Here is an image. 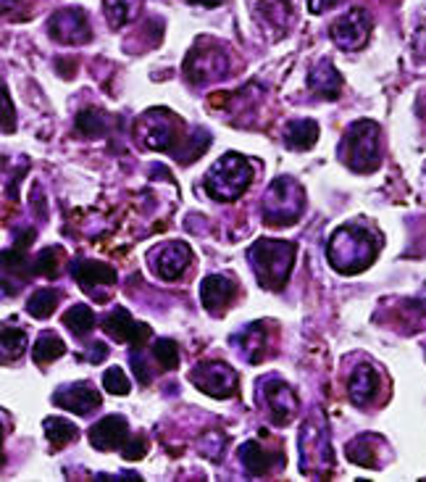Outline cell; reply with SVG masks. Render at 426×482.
Instances as JSON below:
<instances>
[{
	"label": "cell",
	"instance_id": "6da1fadb",
	"mask_svg": "<svg viewBox=\"0 0 426 482\" xmlns=\"http://www.w3.org/2000/svg\"><path fill=\"white\" fill-rule=\"evenodd\" d=\"M376 253H379V238L356 222L335 230V235L329 238V245H327L329 264L339 274H358L368 269Z\"/></svg>",
	"mask_w": 426,
	"mask_h": 482
},
{
	"label": "cell",
	"instance_id": "7a4b0ae2",
	"mask_svg": "<svg viewBox=\"0 0 426 482\" xmlns=\"http://www.w3.org/2000/svg\"><path fill=\"white\" fill-rule=\"evenodd\" d=\"M247 256H250V267L258 277V285L266 290H282L295 267L298 245L290 241L261 238V241L253 242Z\"/></svg>",
	"mask_w": 426,
	"mask_h": 482
},
{
	"label": "cell",
	"instance_id": "3957f363",
	"mask_svg": "<svg viewBox=\"0 0 426 482\" xmlns=\"http://www.w3.org/2000/svg\"><path fill=\"white\" fill-rule=\"evenodd\" d=\"M253 184V161L243 153H224L206 175V190L213 201H237Z\"/></svg>",
	"mask_w": 426,
	"mask_h": 482
},
{
	"label": "cell",
	"instance_id": "277c9868",
	"mask_svg": "<svg viewBox=\"0 0 426 482\" xmlns=\"http://www.w3.org/2000/svg\"><path fill=\"white\" fill-rule=\"evenodd\" d=\"M339 156L347 164V169L368 175L379 166L382 161V135H379V124L374 121H356L347 127L342 143H339Z\"/></svg>",
	"mask_w": 426,
	"mask_h": 482
},
{
	"label": "cell",
	"instance_id": "5b68a950",
	"mask_svg": "<svg viewBox=\"0 0 426 482\" xmlns=\"http://www.w3.org/2000/svg\"><path fill=\"white\" fill-rule=\"evenodd\" d=\"M301 469L308 477H327L335 469L329 427L321 414H310L301 432Z\"/></svg>",
	"mask_w": 426,
	"mask_h": 482
},
{
	"label": "cell",
	"instance_id": "8992f818",
	"mask_svg": "<svg viewBox=\"0 0 426 482\" xmlns=\"http://www.w3.org/2000/svg\"><path fill=\"white\" fill-rule=\"evenodd\" d=\"M305 209L303 187L292 177H276L264 195V222L269 227H290Z\"/></svg>",
	"mask_w": 426,
	"mask_h": 482
},
{
	"label": "cell",
	"instance_id": "52a82bcc",
	"mask_svg": "<svg viewBox=\"0 0 426 482\" xmlns=\"http://www.w3.org/2000/svg\"><path fill=\"white\" fill-rule=\"evenodd\" d=\"M140 137H143V146L151 148V151H180L182 140L187 137V127L184 121L166 111V109H153L148 111L140 124Z\"/></svg>",
	"mask_w": 426,
	"mask_h": 482
},
{
	"label": "cell",
	"instance_id": "ba28073f",
	"mask_svg": "<svg viewBox=\"0 0 426 482\" xmlns=\"http://www.w3.org/2000/svg\"><path fill=\"white\" fill-rule=\"evenodd\" d=\"M258 398H261V403H264V409H266L272 422L279 424V427H287L292 422V417L298 411V395L284 380H279L274 374L264 377L258 383Z\"/></svg>",
	"mask_w": 426,
	"mask_h": 482
},
{
	"label": "cell",
	"instance_id": "9c48e42d",
	"mask_svg": "<svg viewBox=\"0 0 426 482\" xmlns=\"http://www.w3.org/2000/svg\"><path fill=\"white\" fill-rule=\"evenodd\" d=\"M184 74L192 85H203L211 80H221L229 74V56L213 45H195L192 53L184 61Z\"/></svg>",
	"mask_w": 426,
	"mask_h": 482
},
{
	"label": "cell",
	"instance_id": "30bf717a",
	"mask_svg": "<svg viewBox=\"0 0 426 482\" xmlns=\"http://www.w3.org/2000/svg\"><path fill=\"white\" fill-rule=\"evenodd\" d=\"M190 383L211 398H229L237 392V372L224 362H203L190 372Z\"/></svg>",
	"mask_w": 426,
	"mask_h": 482
},
{
	"label": "cell",
	"instance_id": "8fae6325",
	"mask_svg": "<svg viewBox=\"0 0 426 482\" xmlns=\"http://www.w3.org/2000/svg\"><path fill=\"white\" fill-rule=\"evenodd\" d=\"M371 16L366 8H350L332 24V40L342 51H361L371 37Z\"/></svg>",
	"mask_w": 426,
	"mask_h": 482
},
{
	"label": "cell",
	"instance_id": "7c38bea8",
	"mask_svg": "<svg viewBox=\"0 0 426 482\" xmlns=\"http://www.w3.org/2000/svg\"><path fill=\"white\" fill-rule=\"evenodd\" d=\"M48 32L56 43H63V45H82L92 37L90 19L82 8L56 11L48 22Z\"/></svg>",
	"mask_w": 426,
	"mask_h": 482
},
{
	"label": "cell",
	"instance_id": "4fadbf2b",
	"mask_svg": "<svg viewBox=\"0 0 426 482\" xmlns=\"http://www.w3.org/2000/svg\"><path fill=\"white\" fill-rule=\"evenodd\" d=\"M190 261H192V250L182 241L163 242L155 250H151V269L161 279H180L184 269L190 267Z\"/></svg>",
	"mask_w": 426,
	"mask_h": 482
},
{
	"label": "cell",
	"instance_id": "5bb4252c",
	"mask_svg": "<svg viewBox=\"0 0 426 482\" xmlns=\"http://www.w3.org/2000/svg\"><path fill=\"white\" fill-rule=\"evenodd\" d=\"M103 330L108 332L114 340H119V343H129L132 348L148 345V340H151L153 335V330L145 322L132 319V314H129L126 308H122V306H116V308L103 319Z\"/></svg>",
	"mask_w": 426,
	"mask_h": 482
},
{
	"label": "cell",
	"instance_id": "9a60e30c",
	"mask_svg": "<svg viewBox=\"0 0 426 482\" xmlns=\"http://www.w3.org/2000/svg\"><path fill=\"white\" fill-rule=\"evenodd\" d=\"M71 274H74V279L79 282V288L92 296V298H97V301H106L103 296H100V290H108V288H114L116 285V271L111 269V267H106V264H100V261H74L71 264Z\"/></svg>",
	"mask_w": 426,
	"mask_h": 482
},
{
	"label": "cell",
	"instance_id": "2e32d148",
	"mask_svg": "<svg viewBox=\"0 0 426 482\" xmlns=\"http://www.w3.org/2000/svg\"><path fill=\"white\" fill-rule=\"evenodd\" d=\"M235 296H237L235 279L221 277V274H208V277L203 279V285H200L203 306H206V311L213 314V317H221V314L235 303Z\"/></svg>",
	"mask_w": 426,
	"mask_h": 482
},
{
	"label": "cell",
	"instance_id": "e0dca14e",
	"mask_svg": "<svg viewBox=\"0 0 426 482\" xmlns=\"http://www.w3.org/2000/svg\"><path fill=\"white\" fill-rule=\"evenodd\" d=\"M53 403L66 409V411H74V414L85 417V414H92L100 406V392L95 391L90 383H71L61 391H56Z\"/></svg>",
	"mask_w": 426,
	"mask_h": 482
},
{
	"label": "cell",
	"instance_id": "ac0fdd59",
	"mask_svg": "<svg viewBox=\"0 0 426 482\" xmlns=\"http://www.w3.org/2000/svg\"><path fill=\"white\" fill-rule=\"evenodd\" d=\"M92 449L97 451H114V449H122L124 440L129 438V422L119 417V414H111V417H103L100 422H95L88 432Z\"/></svg>",
	"mask_w": 426,
	"mask_h": 482
},
{
	"label": "cell",
	"instance_id": "d6986e66",
	"mask_svg": "<svg viewBox=\"0 0 426 482\" xmlns=\"http://www.w3.org/2000/svg\"><path fill=\"white\" fill-rule=\"evenodd\" d=\"M240 461L247 469V475L253 477H264L269 472H274V467H284V456L282 451H272L266 446H261L258 440H247L240 449Z\"/></svg>",
	"mask_w": 426,
	"mask_h": 482
},
{
	"label": "cell",
	"instance_id": "ffe728a7",
	"mask_svg": "<svg viewBox=\"0 0 426 482\" xmlns=\"http://www.w3.org/2000/svg\"><path fill=\"white\" fill-rule=\"evenodd\" d=\"M250 11L266 30H276V37L287 30V24L292 19L290 0H250Z\"/></svg>",
	"mask_w": 426,
	"mask_h": 482
},
{
	"label": "cell",
	"instance_id": "44dd1931",
	"mask_svg": "<svg viewBox=\"0 0 426 482\" xmlns=\"http://www.w3.org/2000/svg\"><path fill=\"white\" fill-rule=\"evenodd\" d=\"M235 348H237V354L243 356L245 362L250 364H258L266 359V354H269V335H266V327L261 325V322H255V325H247L243 332H237L235 335Z\"/></svg>",
	"mask_w": 426,
	"mask_h": 482
},
{
	"label": "cell",
	"instance_id": "7402d4cb",
	"mask_svg": "<svg viewBox=\"0 0 426 482\" xmlns=\"http://www.w3.org/2000/svg\"><path fill=\"white\" fill-rule=\"evenodd\" d=\"M379 391V372L371 366V364H358L350 374V383H347V395L356 406H366L376 398Z\"/></svg>",
	"mask_w": 426,
	"mask_h": 482
},
{
	"label": "cell",
	"instance_id": "603a6c76",
	"mask_svg": "<svg viewBox=\"0 0 426 482\" xmlns=\"http://www.w3.org/2000/svg\"><path fill=\"white\" fill-rule=\"evenodd\" d=\"M308 85H310V90L316 92V95H321L327 100H335L337 95H339V88H342V77L337 74L335 63L329 59H324L310 69Z\"/></svg>",
	"mask_w": 426,
	"mask_h": 482
},
{
	"label": "cell",
	"instance_id": "cb8c5ba5",
	"mask_svg": "<svg viewBox=\"0 0 426 482\" xmlns=\"http://www.w3.org/2000/svg\"><path fill=\"white\" fill-rule=\"evenodd\" d=\"M379 446H382L379 435H371V432L358 435L356 440L347 443V458L364 469H376L379 467Z\"/></svg>",
	"mask_w": 426,
	"mask_h": 482
},
{
	"label": "cell",
	"instance_id": "d4e9b609",
	"mask_svg": "<svg viewBox=\"0 0 426 482\" xmlns=\"http://www.w3.org/2000/svg\"><path fill=\"white\" fill-rule=\"evenodd\" d=\"M316 140H319V124L313 119L292 121V124H287V129H284V143H287V148L310 151Z\"/></svg>",
	"mask_w": 426,
	"mask_h": 482
},
{
	"label": "cell",
	"instance_id": "484cf974",
	"mask_svg": "<svg viewBox=\"0 0 426 482\" xmlns=\"http://www.w3.org/2000/svg\"><path fill=\"white\" fill-rule=\"evenodd\" d=\"M63 354H66V345H63V340L56 332H40V337H37V343L32 348V359L40 366L61 359Z\"/></svg>",
	"mask_w": 426,
	"mask_h": 482
},
{
	"label": "cell",
	"instance_id": "4316f807",
	"mask_svg": "<svg viewBox=\"0 0 426 482\" xmlns=\"http://www.w3.org/2000/svg\"><path fill=\"white\" fill-rule=\"evenodd\" d=\"M42 427H45V438H48V443H51L53 451L69 446V443L77 440V435H79L77 424H71L69 420H63V417H48V420L42 422Z\"/></svg>",
	"mask_w": 426,
	"mask_h": 482
},
{
	"label": "cell",
	"instance_id": "83f0119b",
	"mask_svg": "<svg viewBox=\"0 0 426 482\" xmlns=\"http://www.w3.org/2000/svg\"><path fill=\"white\" fill-rule=\"evenodd\" d=\"M106 8V16L111 22V27H126L137 19L140 8H143V0H106L103 3Z\"/></svg>",
	"mask_w": 426,
	"mask_h": 482
},
{
	"label": "cell",
	"instance_id": "f1b7e54d",
	"mask_svg": "<svg viewBox=\"0 0 426 482\" xmlns=\"http://www.w3.org/2000/svg\"><path fill=\"white\" fill-rule=\"evenodd\" d=\"M63 327L71 332V335H77V337L90 335V332L95 330V314H92L90 306H85V303L71 306V308L63 314Z\"/></svg>",
	"mask_w": 426,
	"mask_h": 482
},
{
	"label": "cell",
	"instance_id": "f546056e",
	"mask_svg": "<svg viewBox=\"0 0 426 482\" xmlns=\"http://www.w3.org/2000/svg\"><path fill=\"white\" fill-rule=\"evenodd\" d=\"M27 348V332L19 327H0V362H16Z\"/></svg>",
	"mask_w": 426,
	"mask_h": 482
},
{
	"label": "cell",
	"instance_id": "4dcf8cb0",
	"mask_svg": "<svg viewBox=\"0 0 426 482\" xmlns=\"http://www.w3.org/2000/svg\"><path fill=\"white\" fill-rule=\"evenodd\" d=\"M59 301H61V293L53 290V288H42L32 296L27 301V311H30L34 319H48L56 308H59Z\"/></svg>",
	"mask_w": 426,
	"mask_h": 482
},
{
	"label": "cell",
	"instance_id": "1f68e13d",
	"mask_svg": "<svg viewBox=\"0 0 426 482\" xmlns=\"http://www.w3.org/2000/svg\"><path fill=\"white\" fill-rule=\"evenodd\" d=\"M63 259H66L63 248H59V245H51V248H45V250H40V253L34 256V267L30 269V274L56 277L59 269H61Z\"/></svg>",
	"mask_w": 426,
	"mask_h": 482
},
{
	"label": "cell",
	"instance_id": "d6a6232c",
	"mask_svg": "<svg viewBox=\"0 0 426 482\" xmlns=\"http://www.w3.org/2000/svg\"><path fill=\"white\" fill-rule=\"evenodd\" d=\"M153 359L161 364V369H177L180 366V348L174 340H158L153 343Z\"/></svg>",
	"mask_w": 426,
	"mask_h": 482
},
{
	"label": "cell",
	"instance_id": "836d02e7",
	"mask_svg": "<svg viewBox=\"0 0 426 482\" xmlns=\"http://www.w3.org/2000/svg\"><path fill=\"white\" fill-rule=\"evenodd\" d=\"M77 129H79L82 135H88V137H97V135H103V129H106V119H103V114H100L97 109H88V111H82V114L77 117Z\"/></svg>",
	"mask_w": 426,
	"mask_h": 482
},
{
	"label": "cell",
	"instance_id": "e575fe53",
	"mask_svg": "<svg viewBox=\"0 0 426 482\" xmlns=\"http://www.w3.org/2000/svg\"><path fill=\"white\" fill-rule=\"evenodd\" d=\"M103 388L108 392H114V395H126V392L132 391V385H129V380H126L122 366H111V369L103 374Z\"/></svg>",
	"mask_w": 426,
	"mask_h": 482
},
{
	"label": "cell",
	"instance_id": "d590c367",
	"mask_svg": "<svg viewBox=\"0 0 426 482\" xmlns=\"http://www.w3.org/2000/svg\"><path fill=\"white\" fill-rule=\"evenodd\" d=\"M14 127H16V111H14L11 95H8L5 85H3V80H0V129L14 132Z\"/></svg>",
	"mask_w": 426,
	"mask_h": 482
},
{
	"label": "cell",
	"instance_id": "8d00e7d4",
	"mask_svg": "<svg viewBox=\"0 0 426 482\" xmlns=\"http://www.w3.org/2000/svg\"><path fill=\"white\" fill-rule=\"evenodd\" d=\"M124 458H129V461H137V458H143L145 453H148V438L145 435H134V438H126L122 446Z\"/></svg>",
	"mask_w": 426,
	"mask_h": 482
},
{
	"label": "cell",
	"instance_id": "74e56055",
	"mask_svg": "<svg viewBox=\"0 0 426 482\" xmlns=\"http://www.w3.org/2000/svg\"><path fill=\"white\" fill-rule=\"evenodd\" d=\"M108 356V348H106V343H92V354L88 356L92 364H97V362H103Z\"/></svg>",
	"mask_w": 426,
	"mask_h": 482
},
{
	"label": "cell",
	"instance_id": "f35d334b",
	"mask_svg": "<svg viewBox=\"0 0 426 482\" xmlns=\"http://www.w3.org/2000/svg\"><path fill=\"white\" fill-rule=\"evenodd\" d=\"M337 3H339V0H308V5H310L313 14H324L327 8H332Z\"/></svg>",
	"mask_w": 426,
	"mask_h": 482
},
{
	"label": "cell",
	"instance_id": "ab89813d",
	"mask_svg": "<svg viewBox=\"0 0 426 482\" xmlns=\"http://www.w3.org/2000/svg\"><path fill=\"white\" fill-rule=\"evenodd\" d=\"M190 3H198V5H208V8H216V5H221L224 0H190Z\"/></svg>",
	"mask_w": 426,
	"mask_h": 482
},
{
	"label": "cell",
	"instance_id": "60d3db41",
	"mask_svg": "<svg viewBox=\"0 0 426 482\" xmlns=\"http://www.w3.org/2000/svg\"><path fill=\"white\" fill-rule=\"evenodd\" d=\"M11 5H16V0H0V11H5V8H11Z\"/></svg>",
	"mask_w": 426,
	"mask_h": 482
},
{
	"label": "cell",
	"instance_id": "b9f144b4",
	"mask_svg": "<svg viewBox=\"0 0 426 482\" xmlns=\"http://www.w3.org/2000/svg\"><path fill=\"white\" fill-rule=\"evenodd\" d=\"M0 443H3V424H0ZM0 467H3V451H0Z\"/></svg>",
	"mask_w": 426,
	"mask_h": 482
}]
</instances>
